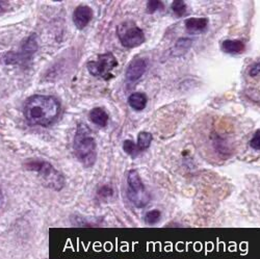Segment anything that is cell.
<instances>
[{
	"label": "cell",
	"instance_id": "obj_3",
	"mask_svg": "<svg viewBox=\"0 0 260 259\" xmlns=\"http://www.w3.org/2000/svg\"><path fill=\"white\" fill-rule=\"evenodd\" d=\"M27 171L36 172L42 178L43 183L54 190H60L64 186V177L50 163L44 159H28L23 164Z\"/></svg>",
	"mask_w": 260,
	"mask_h": 259
},
{
	"label": "cell",
	"instance_id": "obj_23",
	"mask_svg": "<svg viewBox=\"0 0 260 259\" xmlns=\"http://www.w3.org/2000/svg\"><path fill=\"white\" fill-rule=\"evenodd\" d=\"M10 9V3L9 2H0V14H4L8 12Z\"/></svg>",
	"mask_w": 260,
	"mask_h": 259
},
{
	"label": "cell",
	"instance_id": "obj_10",
	"mask_svg": "<svg viewBox=\"0 0 260 259\" xmlns=\"http://www.w3.org/2000/svg\"><path fill=\"white\" fill-rule=\"evenodd\" d=\"M245 49L246 45L242 40H225L222 43V50L228 54H241Z\"/></svg>",
	"mask_w": 260,
	"mask_h": 259
},
{
	"label": "cell",
	"instance_id": "obj_8",
	"mask_svg": "<svg viewBox=\"0 0 260 259\" xmlns=\"http://www.w3.org/2000/svg\"><path fill=\"white\" fill-rule=\"evenodd\" d=\"M93 19V11L88 6H78L73 13V22L78 29L88 26Z\"/></svg>",
	"mask_w": 260,
	"mask_h": 259
},
{
	"label": "cell",
	"instance_id": "obj_21",
	"mask_svg": "<svg viewBox=\"0 0 260 259\" xmlns=\"http://www.w3.org/2000/svg\"><path fill=\"white\" fill-rule=\"evenodd\" d=\"M250 146L252 149L256 151H260V129H258L257 132H255L254 136L252 137L250 141Z\"/></svg>",
	"mask_w": 260,
	"mask_h": 259
},
{
	"label": "cell",
	"instance_id": "obj_11",
	"mask_svg": "<svg viewBox=\"0 0 260 259\" xmlns=\"http://www.w3.org/2000/svg\"><path fill=\"white\" fill-rule=\"evenodd\" d=\"M208 19L206 18H188L185 20V28L189 33H200L206 29Z\"/></svg>",
	"mask_w": 260,
	"mask_h": 259
},
{
	"label": "cell",
	"instance_id": "obj_5",
	"mask_svg": "<svg viewBox=\"0 0 260 259\" xmlns=\"http://www.w3.org/2000/svg\"><path fill=\"white\" fill-rule=\"evenodd\" d=\"M117 36L125 48H136L141 46L145 42L144 31L135 23L126 21L117 27Z\"/></svg>",
	"mask_w": 260,
	"mask_h": 259
},
{
	"label": "cell",
	"instance_id": "obj_18",
	"mask_svg": "<svg viewBox=\"0 0 260 259\" xmlns=\"http://www.w3.org/2000/svg\"><path fill=\"white\" fill-rule=\"evenodd\" d=\"M160 220V211L157 209L150 210L145 215V222L149 225L156 224Z\"/></svg>",
	"mask_w": 260,
	"mask_h": 259
},
{
	"label": "cell",
	"instance_id": "obj_22",
	"mask_svg": "<svg viewBox=\"0 0 260 259\" xmlns=\"http://www.w3.org/2000/svg\"><path fill=\"white\" fill-rule=\"evenodd\" d=\"M260 73V60L255 62L253 66L249 69V75L251 77H255Z\"/></svg>",
	"mask_w": 260,
	"mask_h": 259
},
{
	"label": "cell",
	"instance_id": "obj_17",
	"mask_svg": "<svg viewBox=\"0 0 260 259\" xmlns=\"http://www.w3.org/2000/svg\"><path fill=\"white\" fill-rule=\"evenodd\" d=\"M123 150L125 151V153H127L128 155H132V156H137L140 152L138 146L132 140L124 141Z\"/></svg>",
	"mask_w": 260,
	"mask_h": 259
},
{
	"label": "cell",
	"instance_id": "obj_20",
	"mask_svg": "<svg viewBox=\"0 0 260 259\" xmlns=\"http://www.w3.org/2000/svg\"><path fill=\"white\" fill-rule=\"evenodd\" d=\"M98 195L102 198H110L114 195V189L110 185H103L99 188L98 190Z\"/></svg>",
	"mask_w": 260,
	"mask_h": 259
},
{
	"label": "cell",
	"instance_id": "obj_12",
	"mask_svg": "<svg viewBox=\"0 0 260 259\" xmlns=\"http://www.w3.org/2000/svg\"><path fill=\"white\" fill-rule=\"evenodd\" d=\"M89 119L92 123L99 127H105L108 123V115L102 107H95L89 115Z\"/></svg>",
	"mask_w": 260,
	"mask_h": 259
},
{
	"label": "cell",
	"instance_id": "obj_24",
	"mask_svg": "<svg viewBox=\"0 0 260 259\" xmlns=\"http://www.w3.org/2000/svg\"><path fill=\"white\" fill-rule=\"evenodd\" d=\"M4 203H5V197H4V193H3L2 188H0V209L3 208Z\"/></svg>",
	"mask_w": 260,
	"mask_h": 259
},
{
	"label": "cell",
	"instance_id": "obj_19",
	"mask_svg": "<svg viewBox=\"0 0 260 259\" xmlns=\"http://www.w3.org/2000/svg\"><path fill=\"white\" fill-rule=\"evenodd\" d=\"M165 9L164 3L158 2V0H151V2L147 3V12L149 14H154L156 12L162 11Z\"/></svg>",
	"mask_w": 260,
	"mask_h": 259
},
{
	"label": "cell",
	"instance_id": "obj_1",
	"mask_svg": "<svg viewBox=\"0 0 260 259\" xmlns=\"http://www.w3.org/2000/svg\"><path fill=\"white\" fill-rule=\"evenodd\" d=\"M60 113V104L53 96L34 95L24 104L23 114L29 125L47 127L54 123Z\"/></svg>",
	"mask_w": 260,
	"mask_h": 259
},
{
	"label": "cell",
	"instance_id": "obj_9",
	"mask_svg": "<svg viewBox=\"0 0 260 259\" xmlns=\"http://www.w3.org/2000/svg\"><path fill=\"white\" fill-rule=\"evenodd\" d=\"M147 70V62L144 58H135L126 70V79L130 82L139 80Z\"/></svg>",
	"mask_w": 260,
	"mask_h": 259
},
{
	"label": "cell",
	"instance_id": "obj_4",
	"mask_svg": "<svg viewBox=\"0 0 260 259\" xmlns=\"http://www.w3.org/2000/svg\"><path fill=\"white\" fill-rule=\"evenodd\" d=\"M127 197L135 206L145 207L150 201V195L147 191L138 171L130 170L127 176Z\"/></svg>",
	"mask_w": 260,
	"mask_h": 259
},
{
	"label": "cell",
	"instance_id": "obj_7",
	"mask_svg": "<svg viewBox=\"0 0 260 259\" xmlns=\"http://www.w3.org/2000/svg\"><path fill=\"white\" fill-rule=\"evenodd\" d=\"M38 49V43L36 35L30 36L23 44V47L21 48L20 52L16 54V56H9L10 60L8 62H17V61H24L25 59H30L34 53Z\"/></svg>",
	"mask_w": 260,
	"mask_h": 259
},
{
	"label": "cell",
	"instance_id": "obj_13",
	"mask_svg": "<svg viewBox=\"0 0 260 259\" xmlns=\"http://www.w3.org/2000/svg\"><path fill=\"white\" fill-rule=\"evenodd\" d=\"M148 102L147 95L141 92L133 93L128 97V104L136 111H143Z\"/></svg>",
	"mask_w": 260,
	"mask_h": 259
},
{
	"label": "cell",
	"instance_id": "obj_14",
	"mask_svg": "<svg viewBox=\"0 0 260 259\" xmlns=\"http://www.w3.org/2000/svg\"><path fill=\"white\" fill-rule=\"evenodd\" d=\"M152 140H153L152 134L147 133V132L140 133L138 135V143H137V146L140 150V152L147 150L150 147L151 143H152Z\"/></svg>",
	"mask_w": 260,
	"mask_h": 259
},
{
	"label": "cell",
	"instance_id": "obj_6",
	"mask_svg": "<svg viewBox=\"0 0 260 259\" xmlns=\"http://www.w3.org/2000/svg\"><path fill=\"white\" fill-rule=\"evenodd\" d=\"M118 66V60L112 52L98 55L96 60H91L86 64V69L91 75L108 80L113 77L112 71Z\"/></svg>",
	"mask_w": 260,
	"mask_h": 259
},
{
	"label": "cell",
	"instance_id": "obj_15",
	"mask_svg": "<svg viewBox=\"0 0 260 259\" xmlns=\"http://www.w3.org/2000/svg\"><path fill=\"white\" fill-rule=\"evenodd\" d=\"M191 43H192V41L188 38L179 39L174 47V50L176 51L175 55H183L190 48Z\"/></svg>",
	"mask_w": 260,
	"mask_h": 259
},
{
	"label": "cell",
	"instance_id": "obj_16",
	"mask_svg": "<svg viewBox=\"0 0 260 259\" xmlns=\"http://www.w3.org/2000/svg\"><path fill=\"white\" fill-rule=\"evenodd\" d=\"M172 11L176 16L183 17L187 11L186 4L182 2V0H175V2H173L172 4Z\"/></svg>",
	"mask_w": 260,
	"mask_h": 259
},
{
	"label": "cell",
	"instance_id": "obj_2",
	"mask_svg": "<svg viewBox=\"0 0 260 259\" xmlns=\"http://www.w3.org/2000/svg\"><path fill=\"white\" fill-rule=\"evenodd\" d=\"M73 150L76 158L85 167H93L97 160V144L90 128L84 123H78L73 142Z\"/></svg>",
	"mask_w": 260,
	"mask_h": 259
}]
</instances>
